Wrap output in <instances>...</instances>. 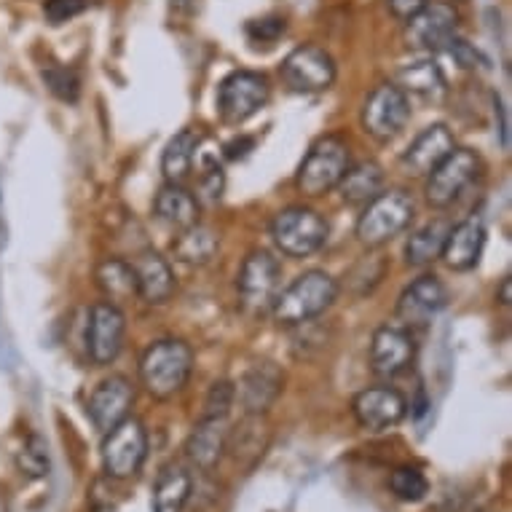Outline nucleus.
Masks as SVG:
<instances>
[{
	"mask_svg": "<svg viewBox=\"0 0 512 512\" xmlns=\"http://www.w3.org/2000/svg\"><path fill=\"white\" fill-rule=\"evenodd\" d=\"M94 282L100 287V293L108 298V303L118 306V303L140 298L137 290V274L132 263L121 261V258H105L94 271Z\"/></svg>",
	"mask_w": 512,
	"mask_h": 512,
	"instance_id": "nucleus-28",
	"label": "nucleus"
},
{
	"mask_svg": "<svg viewBox=\"0 0 512 512\" xmlns=\"http://www.w3.org/2000/svg\"><path fill=\"white\" fill-rule=\"evenodd\" d=\"M454 148V132L445 124H432L408 145V151L400 156V167L408 177H427Z\"/></svg>",
	"mask_w": 512,
	"mask_h": 512,
	"instance_id": "nucleus-19",
	"label": "nucleus"
},
{
	"mask_svg": "<svg viewBox=\"0 0 512 512\" xmlns=\"http://www.w3.org/2000/svg\"><path fill=\"white\" fill-rule=\"evenodd\" d=\"M338 282L330 277L328 271H306L295 279L293 285H287L277 295V301L271 306V314L279 325L285 328H298L306 322H314L336 303Z\"/></svg>",
	"mask_w": 512,
	"mask_h": 512,
	"instance_id": "nucleus-2",
	"label": "nucleus"
},
{
	"mask_svg": "<svg viewBox=\"0 0 512 512\" xmlns=\"http://www.w3.org/2000/svg\"><path fill=\"white\" fill-rule=\"evenodd\" d=\"M84 9L86 0H46L43 14H46L51 25H62V22H70L78 14H84Z\"/></svg>",
	"mask_w": 512,
	"mask_h": 512,
	"instance_id": "nucleus-39",
	"label": "nucleus"
},
{
	"mask_svg": "<svg viewBox=\"0 0 512 512\" xmlns=\"http://www.w3.org/2000/svg\"><path fill=\"white\" fill-rule=\"evenodd\" d=\"M282 285V266L269 250H252L244 258L239 277H236V293L244 311L250 314H266L271 311Z\"/></svg>",
	"mask_w": 512,
	"mask_h": 512,
	"instance_id": "nucleus-7",
	"label": "nucleus"
},
{
	"mask_svg": "<svg viewBox=\"0 0 512 512\" xmlns=\"http://www.w3.org/2000/svg\"><path fill=\"white\" fill-rule=\"evenodd\" d=\"M445 49H448V54H451V57H454L464 70H488V59L483 57V54L475 49V46H470L467 41H462L459 35H456L454 41L448 43Z\"/></svg>",
	"mask_w": 512,
	"mask_h": 512,
	"instance_id": "nucleus-38",
	"label": "nucleus"
},
{
	"mask_svg": "<svg viewBox=\"0 0 512 512\" xmlns=\"http://www.w3.org/2000/svg\"><path fill=\"white\" fill-rule=\"evenodd\" d=\"M282 81L295 94H319L328 92L336 81V62L328 51L314 43L298 46L282 62Z\"/></svg>",
	"mask_w": 512,
	"mask_h": 512,
	"instance_id": "nucleus-11",
	"label": "nucleus"
},
{
	"mask_svg": "<svg viewBox=\"0 0 512 512\" xmlns=\"http://www.w3.org/2000/svg\"><path fill=\"white\" fill-rule=\"evenodd\" d=\"M427 3H432V0H389V11H392L397 19L408 22V19H411L413 14H419Z\"/></svg>",
	"mask_w": 512,
	"mask_h": 512,
	"instance_id": "nucleus-41",
	"label": "nucleus"
},
{
	"mask_svg": "<svg viewBox=\"0 0 512 512\" xmlns=\"http://www.w3.org/2000/svg\"><path fill=\"white\" fill-rule=\"evenodd\" d=\"M384 274H387V261L381 255H365L346 274V287L354 295H368L384 279Z\"/></svg>",
	"mask_w": 512,
	"mask_h": 512,
	"instance_id": "nucleus-32",
	"label": "nucleus"
},
{
	"mask_svg": "<svg viewBox=\"0 0 512 512\" xmlns=\"http://www.w3.org/2000/svg\"><path fill=\"white\" fill-rule=\"evenodd\" d=\"M226 419H204L196 424L194 432L185 440V456L188 462L199 467V470L210 472L215 470L226 454Z\"/></svg>",
	"mask_w": 512,
	"mask_h": 512,
	"instance_id": "nucleus-22",
	"label": "nucleus"
},
{
	"mask_svg": "<svg viewBox=\"0 0 512 512\" xmlns=\"http://www.w3.org/2000/svg\"><path fill=\"white\" fill-rule=\"evenodd\" d=\"M285 389V373L277 362H255L244 370V376L239 378V384L234 387V395L244 413L252 416H266L271 405L277 403L279 395Z\"/></svg>",
	"mask_w": 512,
	"mask_h": 512,
	"instance_id": "nucleus-15",
	"label": "nucleus"
},
{
	"mask_svg": "<svg viewBox=\"0 0 512 512\" xmlns=\"http://www.w3.org/2000/svg\"><path fill=\"white\" fill-rule=\"evenodd\" d=\"M194 373V349L180 338H161L145 349L140 360V381L156 400H169L183 392Z\"/></svg>",
	"mask_w": 512,
	"mask_h": 512,
	"instance_id": "nucleus-1",
	"label": "nucleus"
},
{
	"mask_svg": "<svg viewBox=\"0 0 512 512\" xmlns=\"http://www.w3.org/2000/svg\"><path fill=\"white\" fill-rule=\"evenodd\" d=\"M17 467L22 475L27 478H46L51 470V459H49V445L41 435H30L27 443L22 445V451L17 454Z\"/></svg>",
	"mask_w": 512,
	"mask_h": 512,
	"instance_id": "nucleus-33",
	"label": "nucleus"
},
{
	"mask_svg": "<svg viewBox=\"0 0 512 512\" xmlns=\"http://www.w3.org/2000/svg\"><path fill=\"white\" fill-rule=\"evenodd\" d=\"M349 167H352V153H349V143L344 137H319L306 153V159L301 161L298 175H295V185H298V191L303 196L319 199V196L330 194L333 188H338L341 177L346 175Z\"/></svg>",
	"mask_w": 512,
	"mask_h": 512,
	"instance_id": "nucleus-3",
	"label": "nucleus"
},
{
	"mask_svg": "<svg viewBox=\"0 0 512 512\" xmlns=\"http://www.w3.org/2000/svg\"><path fill=\"white\" fill-rule=\"evenodd\" d=\"M459 14L448 3H427L405 25V43L413 51H440L456 38Z\"/></svg>",
	"mask_w": 512,
	"mask_h": 512,
	"instance_id": "nucleus-13",
	"label": "nucleus"
},
{
	"mask_svg": "<svg viewBox=\"0 0 512 512\" xmlns=\"http://www.w3.org/2000/svg\"><path fill=\"white\" fill-rule=\"evenodd\" d=\"M510 287H512V282H510V277H504L502 279V290H499V303H502V306H507V303H510Z\"/></svg>",
	"mask_w": 512,
	"mask_h": 512,
	"instance_id": "nucleus-43",
	"label": "nucleus"
},
{
	"mask_svg": "<svg viewBox=\"0 0 512 512\" xmlns=\"http://www.w3.org/2000/svg\"><path fill=\"white\" fill-rule=\"evenodd\" d=\"M137 274V290L148 306H164L175 295V271L167 258H161L156 250H145L132 263Z\"/></svg>",
	"mask_w": 512,
	"mask_h": 512,
	"instance_id": "nucleus-21",
	"label": "nucleus"
},
{
	"mask_svg": "<svg viewBox=\"0 0 512 512\" xmlns=\"http://www.w3.org/2000/svg\"><path fill=\"white\" fill-rule=\"evenodd\" d=\"M330 226L311 207H287L271 220V239L287 258H309L328 242Z\"/></svg>",
	"mask_w": 512,
	"mask_h": 512,
	"instance_id": "nucleus-5",
	"label": "nucleus"
},
{
	"mask_svg": "<svg viewBox=\"0 0 512 512\" xmlns=\"http://www.w3.org/2000/svg\"><path fill=\"white\" fill-rule=\"evenodd\" d=\"M336 191L346 204H362L365 207L370 199H376L384 191V172H381L376 161H362L357 167L346 169V175L341 177Z\"/></svg>",
	"mask_w": 512,
	"mask_h": 512,
	"instance_id": "nucleus-30",
	"label": "nucleus"
},
{
	"mask_svg": "<svg viewBox=\"0 0 512 512\" xmlns=\"http://www.w3.org/2000/svg\"><path fill=\"white\" fill-rule=\"evenodd\" d=\"M389 488L400 502H421L429 494V480L419 467H397L389 475Z\"/></svg>",
	"mask_w": 512,
	"mask_h": 512,
	"instance_id": "nucleus-34",
	"label": "nucleus"
},
{
	"mask_svg": "<svg viewBox=\"0 0 512 512\" xmlns=\"http://www.w3.org/2000/svg\"><path fill=\"white\" fill-rule=\"evenodd\" d=\"M236 395L231 381H215L204 400V419H228V411L234 408Z\"/></svg>",
	"mask_w": 512,
	"mask_h": 512,
	"instance_id": "nucleus-37",
	"label": "nucleus"
},
{
	"mask_svg": "<svg viewBox=\"0 0 512 512\" xmlns=\"http://www.w3.org/2000/svg\"><path fill=\"white\" fill-rule=\"evenodd\" d=\"M352 413L357 424L368 432L395 429L408 413L405 397L392 387H368L354 397Z\"/></svg>",
	"mask_w": 512,
	"mask_h": 512,
	"instance_id": "nucleus-18",
	"label": "nucleus"
},
{
	"mask_svg": "<svg viewBox=\"0 0 512 512\" xmlns=\"http://www.w3.org/2000/svg\"><path fill=\"white\" fill-rule=\"evenodd\" d=\"M411 121V100L397 84L376 86L362 105V129L376 143L395 140Z\"/></svg>",
	"mask_w": 512,
	"mask_h": 512,
	"instance_id": "nucleus-8",
	"label": "nucleus"
},
{
	"mask_svg": "<svg viewBox=\"0 0 512 512\" xmlns=\"http://www.w3.org/2000/svg\"><path fill=\"white\" fill-rule=\"evenodd\" d=\"M282 33H285V19H279V17L255 19V22H250V25H247V35H250V41L274 43Z\"/></svg>",
	"mask_w": 512,
	"mask_h": 512,
	"instance_id": "nucleus-40",
	"label": "nucleus"
},
{
	"mask_svg": "<svg viewBox=\"0 0 512 512\" xmlns=\"http://www.w3.org/2000/svg\"><path fill=\"white\" fill-rule=\"evenodd\" d=\"M448 228H451L448 223L435 220V223H429V226L419 228L416 234H411V239L405 242V263L421 269V266H429L432 261H437L440 252H443Z\"/></svg>",
	"mask_w": 512,
	"mask_h": 512,
	"instance_id": "nucleus-31",
	"label": "nucleus"
},
{
	"mask_svg": "<svg viewBox=\"0 0 512 512\" xmlns=\"http://www.w3.org/2000/svg\"><path fill=\"white\" fill-rule=\"evenodd\" d=\"M220 236L215 228L194 223L191 228H183L180 236L172 242V255L177 263L185 266H207L218 258Z\"/></svg>",
	"mask_w": 512,
	"mask_h": 512,
	"instance_id": "nucleus-24",
	"label": "nucleus"
},
{
	"mask_svg": "<svg viewBox=\"0 0 512 512\" xmlns=\"http://www.w3.org/2000/svg\"><path fill=\"white\" fill-rule=\"evenodd\" d=\"M250 151H252L250 137H239V140H231V143L226 145L228 159H244V156H247Z\"/></svg>",
	"mask_w": 512,
	"mask_h": 512,
	"instance_id": "nucleus-42",
	"label": "nucleus"
},
{
	"mask_svg": "<svg viewBox=\"0 0 512 512\" xmlns=\"http://www.w3.org/2000/svg\"><path fill=\"white\" fill-rule=\"evenodd\" d=\"M480 172V156L470 148H454L440 164L427 175V202L435 210H445L462 196L464 188L475 183Z\"/></svg>",
	"mask_w": 512,
	"mask_h": 512,
	"instance_id": "nucleus-10",
	"label": "nucleus"
},
{
	"mask_svg": "<svg viewBox=\"0 0 512 512\" xmlns=\"http://www.w3.org/2000/svg\"><path fill=\"white\" fill-rule=\"evenodd\" d=\"M194 491L191 472L180 464H169L153 483V512H183Z\"/></svg>",
	"mask_w": 512,
	"mask_h": 512,
	"instance_id": "nucleus-27",
	"label": "nucleus"
},
{
	"mask_svg": "<svg viewBox=\"0 0 512 512\" xmlns=\"http://www.w3.org/2000/svg\"><path fill=\"white\" fill-rule=\"evenodd\" d=\"M266 445H269V427L263 416H252V413H244L242 424L226 437V451H231V456L244 467L261 462Z\"/></svg>",
	"mask_w": 512,
	"mask_h": 512,
	"instance_id": "nucleus-25",
	"label": "nucleus"
},
{
	"mask_svg": "<svg viewBox=\"0 0 512 512\" xmlns=\"http://www.w3.org/2000/svg\"><path fill=\"white\" fill-rule=\"evenodd\" d=\"M483 247H486V226H483V220L467 218L448 228L440 258H443L445 266L451 271H470L478 266Z\"/></svg>",
	"mask_w": 512,
	"mask_h": 512,
	"instance_id": "nucleus-20",
	"label": "nucleus"
},
{
	"mask_svg": "<svg viewBox=\"0 0 512 512\" xmlns=\"http://www.w3.org/2000/svg\"><path fill=\"white\" fill-rule=\"evenodd\" d=\"M413 218H416V204H413L411 194H405L400 188L381 191L376 199L365 204L354 231L368 250H376L403 234Z\"/></svg>",
	"mask_w": 512,
	"mask_h": 512,
	"instance_id": "nucleus-4",
	"label": "nucleus"
},
{
	"mask_svg": "<svg viewBox=\"0 0 512 512\" xmlns=\"http://www.w3.org/2000/svg\"><path fill=\"white\" fill-rule=\"evenodd\" d=\"M43 81L49 86V92L62 102H76L78 94H81V81L70 68H62V65H49L43 68Z\"/></svg>",
	"mask_w": 512,
	"mask_h": 512,
	"instance_id": "nucleus-36",
	"label": "nucleus"
},
{
	"mask_svg": "<svg viewBox=\"0 0 512 512\" xmlns=\"http://www.w3.org/2000/svg\"><path fill=\"white\" fill-rule=\"evenodd\" d=\"M448 306V290L435 274H421L405 287L397 301V319L405 330L427 328L429 322Z\"/></svg>",
	"mask_w": 512,
	"mask_h": 512,
	"instance_id": "nucleus-14",
	"label": "nucleus"
},
{
	"mask_svg": "<svg viewBox=\"0 0 512 512\" xmlns=\"http://www.w3.org/2000/svg\"><path fill=\"white\" fill-rule=\"evenodd\" d=\"M199 143H202V137L196 135L194 129H183L169 140L164 153H161V172H164L167 183L183 185V180H188V175L194 172Z\"/></svg>",
	"mask_w": 512,
	"mask_h": 512,
	"instance_id": "nucleus-29",
	"label": "nucleus"
},
{
	"mask_svg": "<svg viewBox=\"0 0 512 512\" xmlns=\"http://www.w3.org/2000/svg\"><path fill=\"white\" fill-rule=\"evenodd\" d=\"M102 467L113 480L135 478L148 456V432L137 419L126 416L121 424L102 435Z\"/></svg>",
	"mask_w": 512,
	"mask_h": 512,
	"instance_id": "nucleus-6",
	"label": "nucleus"
},
{
	"mask_svg": "<svg viewBox=\"0 0 512 512\" xmlns=\"http://www.w3.org/2000/svg\"><path fill=\"white\" fill-rule=\"evenodd\" d=\"M126 336V317L124 311L113 303L102 301L94 303L86 322V352L94 365H110L118 360V354L124 349Z\"/></svg>",
	"mask_w": 512,
	"mask_h": 512,
	"instance_id": "nucleus-12",
	"label": "nucleus"
},
{
	"mask_svg": "<svg viewBox=\"0 0 512 512\" xmlns=\"http://www.w3.org/2000/svg\"><path fill=\"white\" fill-rule=\"evenodd\" d=\"M156 218L167 226L183 231L199 223V199L180 183H164L153 202Z\"/></svg>",
	"mask_w": 512,
	"mask_h": 512,
	"instance_id": "nucleus-23",
	"label": "nucleus"
},
{
	"mask_svg": "<svg viewBox=\"0 0 512 512\" xmlns=\"http://www.w3.org/2000/svg\"><path fill=\"white\" fill-rule=\"evenodd\" d=\"M223 191H226V172H223L218 159L204 156L202 164H199V196L196 199L215 204L220 202Z\"/></svg>",
	"mask_w": 512,
	"mask_h": 512,
	"instance_id": "nucleus-35",
	"label": "nucleus"
},
{
	"mask_svg": "<svg viewBox=\"0 0 512 512\" xmlns=\"http://www.w3.org/2000/svg\"><path fill=\"white\" fill-rule=\"evenodd\" d=\"M271 86L266 76L252 70H234L218 86V113L226 124H244L266 108Z\"/></svg>",
	"mask_w": 512,
	"mask_h": 512,
	"instance_id": "nucleus-9",
	"label": "nucleus"
},
{
	"mask_svg": "<svg viewBox=\"0 0 512 512\" xmlns=\"http://www.w3.org/2000/svg\"><path fill=\"white\" fill-rule=\"evenodd\" d=\"M135 405V387L126 376H110L97 384V389L86 403V413L94 429L105 435L110 429L121 424Z\"/></svg>",
	"mask_w": 512,
	"mask_h": 512,
	"instance_id": "nucleus-16",
	"label": "nucleus"
},
{
	"mask_svg": "<svg viewBox=\"0 0 512 512\" xmlns=\"http://www.w3.org/2000/svg\"><path fill=\"white\" fill-rule=\"evenodd\" d=\"M416 360V341L411 330L384 325L373 333L370 341V370L378 378H397Z\"/></svg>",
	"mask_w": 512,
	"mask_h": 512,
	"instance_id": "nucleus-17",
	"label": "nucleus"
},
{
	"mask_svg": "<svg viewBox=\"0 0 512 512\" xmlns=\"http://www.w3.org/2000/svg\"><path fill=\"white\" fill-rule=\"evenodd\" d=\"M397 86L408 97H419L421 102H440L445 97V76L435 59H419L405 65L397 73Z\"/></svg>",
	"mask_w": 512,
	"mask_h": 512,
	"instance_id": "nucleus-26",
	"label": "nucleus"
}]
</instances>
